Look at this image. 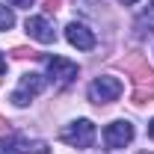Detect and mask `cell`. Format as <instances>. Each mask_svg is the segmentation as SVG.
Wrapping results in <instances>:
<instances>
[{
  "instance_id": "1",
  "label": "cell",
  "mask_w": 154,
  "mask_h": 154,
  "mask_svg": "<svg viewBox=\"0 0 154 154\" xmlns=\"http://www.w3.org/2000/svg\"><path fill=\"white\" fill-rule=\"evenodd\" d=\"M128 71H134V80H136V89H134V104H145L148 98H154V71L142 62V57H134V59H125L122 62Z\"/></svg>"
},
{
  "instance_id": "2",
  "label": "cell",
  "mask_w": 154,
  "mask_h": 154,
  "mask_svg": "<svg viewBox=\"0 0 154 154\" xmlns=\"http://www.w3.org/2000/svg\"><path fill=\"white\" fill-rule=\"evenodd\" d=\"M59 139L68 142L71 148H89V145L95 142V125H92L89 119H77V122L65 125V128L59 131Z\"/></svg>"
},
{
  "instance_id": "3",
  "label": "cell",
  "mask_w": 154,
  "mask_h": 154,
  "mask_svg": "<svg viewBox=\"0 0 154 154\" xmlns=\"http://www.w3.org/2000/svg\"><path fill=\"white\" fill-rule=\"evenodd\" d=\"M119 95H122V80L119 77L104 74L89 83V101L92 104H113V101H119Z\"/></svg>"
},
{
  "instance_id": "4",
  "label": "cell",
  "mask_w": 154,
  "mask_h": 154,
  "mask_svg": "<svg viewBox=\"0 0 154 154\" xmlns=\"http://www.w3.org/2000/svg\"><path fill=\"white\" fill-rule=\"evenodd\" d=\"M45 65H48V77L57 83L59 89H65L68 83H74V77H77V68L71 59H65V57H48L45 59Z\"/></svg>"
},
{
  "instance_id": "5",
  "label": "cell",
  "mask_w": 154,
  "mask_h": 154,
  "mask_svg": "<svg viewBox=\"0 0 154 154\" xmlns=\"http://www.w3.org/2000/svg\"><path fill=\"white\" fill-rule=\"evenodd\" d=\"M42 89H45V77L36 74V71H27V74H21L18 89L12 92V104H15V107H27Z\"/></svg>"
},
{
  "instance_id": "6",
  "label": "cell",
  "mask_w": 154,
  "mask_h": 154,
  "mask_svg": "<svg viewBox=\"0 0 154 154\" xmlns=\"http://www.w3.org/2000/svg\"><path fill=\"white\" fill-rule=\"evenodd\" d=\"M131 139H134V125L125 122V119H119V122H113V125L104 128L107 148H125V145H131Z\"/></svg>"
},
{
  "instance_id": "7",
  "label": "cell",
  "mask_w": 154,
  "mask_h": 154,
  "mask_svg": "<svg viewBox=\"0 0 154 154\" xmlns=\"http://www.w3.org/2000/svg\"><path fill=\"white\" fill-rule=\"evenodd\" d=\"M0 154H51L45 142H30L24 136H6L0 139Z\"/></svg>"
},
{
  "instance_id": "8",
  "label": "cell",
  "mask_w": 154,
  "mask_h": 154,
  "mask_svg": "<svg viewBox=\"0 0 154 154\" xmlns=\"http://www.w3.org/2000/svg\"><path fill=\"white\" fill-rule=\"evenodd\" d=\"M24 30L36 38V42H42V45H51V42H57V30H54V24L45 18V15H33V18H27Z\"/></svg>"
},
{
  "instance_id": "9",
  "label": "cell",
  "mask_w": 154,
  "mask_h": 154,
  "mask_svg": "<svg viewBox=\"0 0 154 154\" xmlns=\"http://www.w3.org/2000/svg\"><path fill=\"white\" fill-rule=\"evenodd\" d=\"M65 38H68V45H74L77 51H92L95 48V33L86 24H77V21H71L65 27Z\"/></svg>"
},
{
  "instance_id": "10",
  "label": "cell",
  "mask_w": 154,
  "mask_h": 154,
  "mask_svg": "<svg viewBox=\"0 0 154 154\" xmlns=\"http://www.w3.org/2000/svg\"><path fill=\"white\" fill-rule=\"evenodd\" d=\"M9 27H15V15H12L6 6H0V33L9 30Z\"/></svg>"
},
{
  "instance_id": "11",
  "label": "cell",
  "mask_w": 154,
  "mask_h": 154,
  "mask_svg": "<svg viewBox=\"0 0 154 154\" xmlns=\"http://www.w3.org/2000/svg\"><path fill=\"white\" fill-rule=\"evenodd\" d=\"M12 57L27 59V57H38V54H36V51H30V48H15V51H12Z\"/></svg>"
},
{
  "instance_id": "12",
  "label": "cell",
  "mask_w": 154,
  "mask_h": 154,
  "mask_svg": "<svg viewBox=\"0 0 154 154\" xmlns=\"http://www.w3.org/2000/svg\"><path fill=\"white\" fill-rule=\"evenodd\" d=\"M9 3H12V6H21V9H30L36 0H9Z\"/></svg>"
},
{
  "instance_id": "13",
  "label": "cell",
  "mask_w": 154,
  "mask_h": 154,
  "mask_svg": "<svg viewBox=\"0 0 154 154\" xmlns=\"http://www.w3.org/2000/svg\"><path fill=\"white\" fill-rule=\"evenodd\" d=\"M59 3H62V0H45V6H48V12H54V9H59Z\"/></svg>"
},
{
  "instance_id": "14",
  "label": "cell",
  "mask_w": 154,
  "mask_h": 154,
  "mask_svg": "<svg viewBox=\"0 0 154 154\" xmlns=\"http://www.w3.org/2000/svg\"><path fill=\"white\" fill-rule=\"evenodd\" d=\"M148 136H151V139H154V119H151V122H148Z\"/></svg>"
},
{
  "instance_id": "15",
  "label": "cell",
  "mask_w": 154,
  "mask_h": 154,
  "mask_svg": "<svg viewBox=\"0 0 154 154\" xmlns=\"http://www.w3.org/2000/svg\"><path fill=\"white\" fill-rule=\"evenodd\" d=\"M0 74H6V59L0 57Z\"/></svg>"
},
{
  "instance_id": "16",
  "label": "cell",
  "mask_w": 154,
  "mask_h": 154,
  "mask_svg": "<svg viewBox=\"0 0 154 154\" xmlns=\"http://www.w3.org/2000/svg\"><path fill=\"white\" fill-rule=\"evenodd\" d=\"M119 3H125V6H134V3H139V0H119Z\"/></svg>"
},
{
  "instance_id": "17",
  "label": "cell",
  "mask_w": 154,
  "mask_h": 154,
  "mask_svg": "<svg viewBox=\"0 0 154 154\" xmlns=\"http://www.w3.org/2000/svg\"><path fill=\"white\" fill-rule=\"evenodd\" d=\"M3 125H6V122H3V119H0V128H3Z\"/></svg>"
},
{
  "instance_id": "18",
  "label": "cell",
  "mask_w": 154,
  "mask_h": 154,
  "mask_svg": "<svg viewBox=\"0 0 154 154\" xmlns=\"http://www.w3.org/2000/svg\"><path fill=\"white\" fill-rule=\"evenodd\" d=\"M139 154H151V151H139Z\"/></svg>"
}]
</instances>
